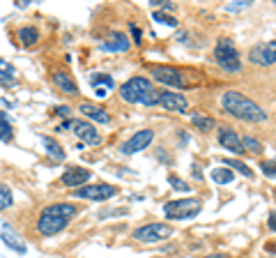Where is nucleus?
<instances>
[{"instance_id":"obj_24","label":"nucleus","mask_w":276,"mask_h":258,"mask_svg":"<svg viewBox=\"0 0 276 258\" xmlns=\"http://www.w3.org/2000/svg\"><path fill=\"white\" fill-rule=\"evenodd\" d=\"M14 138V129H12V122H9L7 113L5 111H0V141H12Z\"/></svg>"},{"instance_id":"obj_32","label":"nucleus","mask_w":276,"mask_h":258,"mask_svg":"<svg viewBox=\"0 0 276 258\" xmlns=\"http://www.w3.org/2000/svg\"><path fill=\"white\" fill-rule=\"evenodd\" d=\"M129 30H131V37H133V44H136V46H141V37H143V30H141V28H138L136 26V23H133V21H129Z\"/></svg>"},{"instance_id":"obj_38","label":"nucleus","mask_w":276,"mask_h":258,"mask_svg":"<svg viewBox=\"0 0 276 258\" xmlns=\"http://www.w3.org/2000/svg\"><path fill=\"white\" fill-rule=\"evenodd\" d=\"M106 92H108L106 88H97V97H106Z\"/></svg>"},{"instance_id":"obj_3","label":"nucleus","mask_w":276,"mask_h":258,"mask_svg":"<svg viewBox=\"0 0 276 258\" xmlns=\"http://www.w3.org/2000/svg\"><path fill=\"white\" fill-rule=\"evenodd\" d=\"M214 62L221 72L225 74H239L244 69V62H242V55H239L237 46L233 44V39L228 37H221L214 46Z\"/></svg>"},{"instance_id":"obj_22","label":"nucleus","mask_w":276,"mask_h":258,"mask_svg":"<svg viewBox=\"0 0 276 258\" xmlns=\"http://www.w3.org/2000/svg\"><path fill=\"white\" fill-rule=\"evenodd\" d=\"M191 122H193V127H196L198 132H205V134H210L212 129L216 127L214 118H212V115H202V113H193L191 115Z\"/></svg>"},{"instance_id":"obj_15","label":"nucleus","mask_w":276,"mask_h":258,"mask_svg":"<svg viewBox=\"0 0 276 258\" xmlns=\"http://www.w3.org/2000/svg\"><path fill=\"white\" fill-rule=\"evenodd\" d=\"M129 46H131L129 37L124 35V32H120V30L110 32L108 39L101 41V51H108V53H127Z\"/></svg>"},{"instance_id":"obj_2","label":"nucleus","mask_w":276,"mask_h":258,"mask_svg":"<svg viewBox=\"0 0 276 258\" xmlns=\"http://www.w3.org/2000/svg\"><path fill=\"white\" fill-rule=\"evenodd\" d=\"M221 106H223V111L228 115H233V118H237V120H244V122H258V124L267 122L265 111H262L253 99L244 97L242 92H237V90H225L223 95H221Z\"/></svg>"},{"instance_id":"obj_23","label":"nucleus","mask_w":276,"mask_h":258,"mask_svg":"<svg viewBox=\"0 0 276 258\" xmlns=\"http://www.w3.org/2000/svg\"><path fill=\"white\" fill-rule=\"evenodd\" d=\"M14 78H16L14 64H9L7 60L0 58V85H9V83H14Z\"/></svg>"},{"instance_id":"obj_5","label":"nucleus","mask_w":276,"mask_h":258,"mask_svg":"<svg viewBox=\"0 0 276 258\" xmlns=\"http://www.w3.org/2000/svg\"><path fill=\"white\" fill-rule=\"evenodd\" d=\"M202 210V201L200 198H179V201H168L164 205V214L168 219H193L198 212Z\"/></svg>"},{"instance_id":"obj_26","label":"nucleus","mask_w":276,"mask_h":258,"mask_svg":"<svg viewBox=\"0 0 276 258\" xmlns=\"http://www.w3.org/2000/svg\"><path fill=\"white\" fill-rule=\"evenodd\" d=\"M223 166H228V168H235V170H239V173H242L244 178H248V180L253 178V170L248 168V166L244 164V161H239V159H225V161H223Z\"/></svg>"},{"instance_id":"obj_27","label":"nucleus","mask_w":276,"mask_h":258,"mask_svg":"<svg viewBox=\"0 0 276 258\" xmlns=\"http://www.w3.org/2000/svg\"><path fill=\"white\" fill-rule=\"evenodd\" d=\"M12 203H14L12 189H9L7 184H0V210H7V207H12Z\"/></svg>"},{"instance_id":"obj_37","label":"nucleus","mask_w":276,"mask_h":258,"mask_svg":"<svg viewBox=\"0 0 276 258\" xmlns=\"http://www.w3.org/2000/svg\"><path fill=\"white\" fill-rule=\"evenodd\" d=\"M205 258H230V256H225V253H207Z\"/></svg>"},{"instance_id":"obj_14","label":"nucleus","mask_w":276,"mask_h":258,"mask_svg":"<svg viewBox=\"0 0 276 258\" xmlns=\"http://www.w3.org/2000/svg\"><path fill=\"white\" fill-rule=\"evenodd\" d=\"M159 106H164L166 111L173 113H187L189 101L184 95H179L177 90H159Z\"/></svg>"},{"instance_id":"obj_6","label":"nucleus","mask_w":276,"mask_h":258,"mask_svg":"<svg viewBox=\"0 0 276 258\" xmlns=\"http://www.w3.org/2000/svg\"><path fill=\"white\" fill-rule=\"evenodd\" d=\"M170 235H173V226L161 224V221H152V224H145V226L133 230V240H136V242H143V244L161 242V240L170 238Z\"/></svg>"},{"instance_id":"obj_34","label":"nucleus","mask_w":276,"mask_h":258,"mask_svg":"<svg viewBox=\"0 0 276 258\" xmlns=\"http://www.w3.org/2000/svg\"><path fill=\"white\" fill-rule=\"evenodd\" d=\"M248 5H251V3H246V0H237L235 5H228V9H230V12H239V9H246Z\"/></svg>"},{"instance_id":"obj_35","label":"nucleus","mask_w":276,"mask_h":258,"mask_svg":"<svg viewBox=\"0 0 276 258\" xmlns=\"http://www.w3.org/2000/svg\"><path fill=\"white\" fill-rule=\"evenodd\" d=\"M191 175H193V178H196V180H202V173H200V166H198V164H193V166H191Z\"/></svg>"},{"instance_id":"obj_16","label":"nucleus","mask_w":276,"mask_h":258,"mask_svg":"<svg viewBox=\"0 0 276 258\" xmlns=\"http://www.w3.org/2000/svg\"><path fill=\"white\" fill-rule=\"evenodd\" d=\"M90 170L81 168V166H69L67 170L62 173V184L64 187H83V184L90 180Z\"/></svg>"},{"instance_id":"obj_29","label":"nucleus","mask_w":276,"mask_h":258,"mask_svg":"<svg viewBox=\"0 0 276 258\" xmlns=\"http://www.w3.org/2000/svg\"><path fill=\"white\" fill-rule=\"evenodd\" d=\"M260 170H262V175H267V178H276V159L260 161Z\"/></svg>"},{"instance_id":"obj_21","label":"nucleus","mask_w":276,"mask_h":258,"mask_svg":"<svg viewBox=\"0 0 276 258\" xmlns=\"http://www.w3.org/2000/svg\"><path fill=\"white\" fill-rule=\"evenodd\" d=\"M210 178H212V182H216V184H230L235 180V170L228 168V166H216V168H212Z\"/></svg>"},{"instance_id":"obj_17","label":"nucleus","mask_w":276,"mask_h":258,"mask_svg":"<svg viewBox=\"0 0 276 258\" xmlns=\"http://www.w3.org/2000/svg\"><path fill=\"white\" fill-rule=\"evenodd\" d=\"M78 113H83L85 118L95 120V122H101V124H108L110 122V115L106 113L101 106L92 104V101H81V104H78Z\"/></svg>"},{"instance_id":"obj_4","label":"nucleus","mask_w":276,"mask_h":258,"mask_svg":"<svg viewBox=\"0 0 276 258\" xmlns=\"http://www.w3.org/2000/svg\"><path fill=\"white\" fill-rule=\"evenodd\" d=\"M154 90L152 88V81L145 76H131L129 81H124L120 85V99L127 101V104H143L150 92Z\"/></svg>"},{"instance_id":"obj_11","label":"nucleus","mask_w":276,"mask_h":258,"mask_svg":"<svg viewBox=\"0 0 276 258\" xmlns=\"http://www.w3.org/2000/svg\"><path fill=\"white\" fill-rule=\"evenodd\" d=\"M69 129H74V134L87 145H101V141H104L101 132H97V127L92 122H87V120H72Z\"/></svg>"},{"instance_id":"obj_19","label":"nucleus","mask_w":276,"mask_h":258,"mask_svg":"<svg viewBox=\"0 0 276 258\" xmlns=\"http://www.w3.org/2000/svg\"><path fill=\"white\" fill-rule=\"evenodd\" d=\"M39 138H41V143H44V147H46V155H51L53 159H58V161L64 159V155H67V152H64V147L60 145V143L55 141L53 136H46V134H41Z\"/></svg>"},{"instance_id":"obj_25","label":"nucleus","mask_w":276,"mask_h":258,"mask_svg":"<svg viewBox=\"0 0 276 258\" xmlns=\"http://www.w3.org/2000/svg\"><path fill=\"white\" fill-rule=\"evenodd\" d=\"M242 138V147H244V152H253V155H260L262 152V143L258 141V138H253V136H239Z\"/></svg>"},{"instance_id":"obj_1","label":"nucleus","mask_w":276,"mask_h":258,"mask_svg":"<svg viewBox=\"0 0 276 258\" xmlns=\"http://www.w3.org/2000/svg\"><path fill=\"white\" fill-rule=\"evenodd\" d=\"M76 212H78L76 205H72V203H51L37 217V224H35L37 233L41 238H51V235L60 233V230H64L69 226V221L76 217Z\"/></svg>"},{"instance_id":"obj_8","label":"nucleus","mask_w":276,"mask_h":258,"mask_svg":"<svg viewBox=\"0 0 276 258\" xmlns=\"http://www.w3.org/2000/svg\"><path fill=\"white\" fill-rule=\"evenodd\" d=\"M150 72H152V76H154L159 83H164V85L173 88V90H177V92L184 90V88L189 85V83L184 81L182 72H179V69H175V67H168V64H154Z\"/></svg>"},{"instance_id":"obj_30","label":"nucleus","mask_w":276,"mask_h":258,"mask_svg":"<svg viewBox=\"0 0 276 258\" xmlns=\"http://www.w3.org/2000/svg\"><path fill=\"white\" fill-rule=\"evenodd\" d=\"M154 21L164 23V26H170V28H177V18H175V16H168V14L159 12V9L154 12Z\"/></svg>"},{"instance_id":"obj_31","label":"nucleus","mask_w":276,"mask_h":258,"mask_svg":"<svg viewBox=\"0 0 276 258\" xmlns=\"http://www.w3.org/2000/svg\"><path fill=\"white\" fill-rule=\"evenodd\" d=\"M168 182L173 184V189H177V191H191V187H189L182 178H177V175H168Z\"/></svg>"},{"instance_id":"obj_36","label":"nucleus","mask_w":276,"mask_h":258,"mask_svg":"<svg viewBox=\"0 0 276 258\" xmlns=\"http://www.w3.org/2000/svg\"><path fill=\"white\" fill-rule=\"evenodd\" d=\"M269 228L276 233V212H271V214H269Z\"/></svg>"},{"instance_id":"obj_7","label":"nucleus","mask_w":276,"mask_h":258,"mask_svg":"<svg viewBox=\"0 0 276 258\" xmlns=\"http://www.w3.org/2000/svg\"><path fill=\"white\" fill-rule=\"evenodd\" d=\"M248 62L258 64V67H271L276 62V39L253 44L248 51Z\"/></svg>"},{"instance_id":"obj_39","label":"nucleus","mask_w":276,"mask_h":258,"mask_svg":"<svg viewBox=\"0 0 276 258\" xmlns=\"http://www.w3.org/2000/svg\"><path fill=\"white\" fill-rule=\"evenodd\" d=\"M0 258H3V256H0Z\"/></svg>"},{"instance_id":"obj_13","label":"nucleus","mask_w":276,"mask_h":258,"mask_svg":"<svg viewBox=\"0 0 276 258\" xmlns=\"http://www.w3.org/2000/svg\"><path fill=\"white\" fill-rule=\"evenodd\" d=\"M216 141H219L221 147L230 150L233 155H237V157L246 155L244 147H242V138L237 136V132H235L233 127H219V129H216Z\"/></svg>"},{"instance_id":"obj_9","label":"nucleus","mask_w":276,"mask_h":258,"mask_svg":"<svg viewBox=\"0 0 276 258\" xmlns=\"http://www.w3.org/2000/svg\"><path fill=\"white\" fill-rule=\"evenodd\" d=\"M74 193L78 198H87V201H108V198H113L118 193V187H113L108 182H97V184H85V187L76 189Z\"/></svg>"},{"instance_id":"obj_12","label":"nucleus","mask_w":276,"mask_h":258,"mask_svg":"<svg viewBox=\"0 0 276 258\" xmlns=\"http://www.w3.org/2000/svg\"><path fill=\"white\" fill-rule=\"evenodd\" d=\"M0 240L5 242V247H9L12 251L21 253V256L28 251V244L23 242V238L14 230V226L9 224V221H5V219H0Z\"/></svg>"},{"instance_id":"obj_33","label":"nucleus","mask_w":276,"mask_h":258,"mask_svg":"<svg viewBox=\"0 0 276 258\" xmlns=\"http://www.w3.org/2000/svg\"><path fill=\"white\" fill-rule=\"evenodd\" d=\"M69 113H72L69 106H55V109H53V115H58V118H67Z\"/></svg>"},{"instance_id":"obj_18","label":"nucleus","mask_w":276,"mask_h":258,"mask_svg":"<svg viewBox=\"0 0 276 258\" xmlns=\"http://www.w3.org/2000/svg\"><path fill=\"white\" fill-rule=\"evenodd\" d=\"M51 81H53L55 88H58V90H62L64 95H72V97L78 95V85H76V81L72 78V74H69V72H53Z\"/></svg>"},{"instance_id":"obj_10","label":"nucleus","mask_w":276,"mask_h":258,"mask_svg":"<svg viewBox=\"0 0 276 258\" xmlns=\"http://www.w3.org/2000/svg\"><path fill=\"white\" fill-rule=\"evenodd\" d=\"M152 141H154V132H152V129H141V132L131 134V136L120 145V152H122V155H133V152L145 150Z\"/></svg>"},{"instance_id":"obj_28","label":"nucleus","mask_w":276,"mask_h":258,"mask_svg":"<svg viewBox=\"0 0 276 258\" xmlns=\"http://www.w3.org/2000/svg\"><path fill=\"white\" fill-rule=\"evenodd\" d=\"M90 83H92L95 88H99V83H104L106 90H110V88L115 85V81L108 76V74H92V76H90Z\"/></svg>"},{"instance_id":"obj_20","label":"nucleus","mask_w":276,"mask_h":258,"mask_svg":"<svg viewBox=\"0 0 276 258\" xmlns=\"http://www.w3.org/2000/svg\"><path fill=\"white\" fill-rule=\"evenodd\" d=\"M16 37L21 41V46H35L39 41V30L35 26H23V28H18Z\"/></svg>"}]
</instances>
